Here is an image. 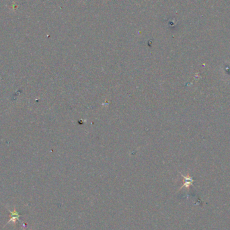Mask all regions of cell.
I'll return each instance as SVG.
<instances>
[{"mask_svg": "<svg viewBox=\"0 0 230 230\" xmlns=\"http://www.w3.org/2000/svg\"><path fill=\"white\" fill-rule=\"evenodd\" d=\"M8 210L10 213L11 218H10V219L8 221V222L7 223L6 225H8V224H9V223H15L17 220L19 221V218H20V215L19 213L16 211V209H14V211H11L8 209Z\"/></svg>", "mask_w": 230, "mask_h": 230, "instance_id": "1", "label": "cell"}]
</instances>
